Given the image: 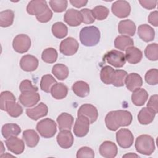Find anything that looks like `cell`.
<instances>
[{"mask_svg": "<svg viewBox=\"0 0 158 158\" xmlns=\"http://www.w3.org/2000/svg\"><path fill=\"white\" fill-rule=\"evenodd\" d=\"M133 117L130 112L125 110L110 111L105 117L107 128L111 131H116L120 127H127L131 124Z\"/></svg>", "mask_w": 158, "mask_h": 158, "instance_id": "1", "label": "cell"}, {"mask_svg": "<svg viewBox=\"0 0 158 158\" xmlns=\"http://www.w3.org/2000/svg\"><path fill=\"white\" fill-rule=\"evenodd\" d=\"M100 31L96 27L89 26L83 27L80 32V40L85 46H94L100 40Z\"/></svg>", "mask_w": 158, "mask_h": 158, "instance_id": "2", "label": "cell"}, {"mask_svg": "<svg viewBox=\"0 0 158 158\" xmlns=\"http://www.w3.org/2000/svg\"><path fill=\"white\" fill-rule=\"evenodd\" d=\"M135 146L138 153L149 156L155 150L154 138L148 135H141L136 138Z\"/></svg>", "mask_w": 158, "mask_h": 158, "instance_id": "3", "label": "cell"}, {"mask_svg": "<svg viewBox=\"0 0 158 158\" xmlns=\"http://www.w3.org/2000/svg\"><path fill=\"white\" fill-rule=\"evenodd\" d=\"M36 128L42 137L50 138L53 137L57 132V124L54 120L46 118L38 122Z\"/></svg>", "mask_w": 158, "mask_h": 158, "instance_id": "4", "label": "cell"}, {"mask_svg": "<svg viewBox=\"0 0 158 158\" xmlns=\"http://www.w3.org/2000/svg\"><path fill=\"white\" fill-rule=\"evenodd\" d=\"M103 60L116 68L122 67L126 62L125 54L114 49L106 53L103 57Z\"/></svg>", "mask_w": 158, "mask_h": 158, "instance_id": "5", "label": "cell"}, {"mask_svg": "<svg viewBox=\"0 0 158 158\" xmlns=\"http://www.w3.org/2000/svg\"><path fill=\"white\" fill-rule=\"evenodd\" d=\"M31 44L30 37L25 34L17 35L12 41V46L14 51L20 54L27 52L31 46Z\"/></svg>", "mask_w": 158, "mask_h": 158, "instance_id": "6", "label": "cell"}, {"mask_svg": "<svg viewBox=\"0 0 158 158\" xmlns=\"http://www.w3.org/2000/svg\"><path fill=\"white\" fill-rule=\"evenodd\" d=\"M90 122L84 115H78L75 120L73 133L77 137H84L89 132Z\"/></svg>", "mask_w": 158, "mask_h": 158, "instance_id": "7", "label": "cell"}, {"mask_svg": "<svg viewBox=\"0 0 158 158\" xmlns=\"http://www.w3.org/2000/svg\"><path fill=\"white\" fill-rule=\"evenodd\" d=\"M116 140L120 147L128 148L133 144L134 136L130 130L121 128L116 133Z\"/></svg>", "mask_w": 158, "mask_h": 158, "instance_id": "8", "label": "cell"}, {"mask_svg": "<svg viewBox=\"0 0 158 158\" xmlns=\"http://www.w3.org/2000/svg\"><path fill=\"white\" fill-rule=\"evenodd\" d=\"M79 44L78 41L72 37H68L62 40L60 44V52L67 56L74 55L78 51Z\"/></svg>", "mask_w": 158, "mask_h": 158, "instance_id": "9", "label": "cell"}, {"mask_svg": "<svg viewBox=\"0 0 158 158\" xmlns=\"http://www.w3.org/2000/svg\"><path fill=\"white\" fill-rule=\"evenodd\" d=\"M112 12L118 18H125L128 17L131 12V7L128 2L125 0L115 1L111 7Z\"/></svg>", "mask_w": 158, "mask_h": 158, "instance_id": "10", "label": "cell"}, {"mask_svg": "<svg viewBox=\"0 0 158 158\" xmlns=\"http://www.w3.org/2000/svg\"><path fill=\"white\" fill-rule=\"evenodd\" d=\"M48 7L46 1L32 0L27 6V12L30 15L38 16L43 14Z\"/></svg>", "mask_w": 158, "mask_h": 158, "instance_id": "11", "label": "cell"}, {"mask_svg": "<svg viewBox=\"0 0 158 158\" xmlns=\"http://www.w3.org/2000/svg\"><path fill=\"white\" fill-rule=\"evenodd\" d=\"M20 102L25 107H31L36 105L40 100L39 93L35 91L21 93L19 97Z\"/></svg>", "mask_w": 158, "mask_h": 158, "instance_id": "12", "label": "cell"}, {"mask_svg": "<svg viewBox=\"0 0 158 158\" xmlns=\"http://www.w3.org/2000/svg\"><path fill=\"white\" fill-rule=\"evenodd\" d=\"M78 116L84 115L86 117L90 123H93L96 121L98 117V112L95 106L90 104H84L81 105L78 110Z\"/></svg>", "mask_w": 158, "mask_h": 158, "instance_id": "13", "label": "cell"}, {"mask_svg": "<svg viewBox=\"0 0 158 158\" xmlns=\"http://www.w3.org/2000/svg\"><path fill=\"white\" fill-rule=\"evenodd\" d=\"M5 144L8 150L15 154H20L25 149V143L23 141L17 136L7 138L5 141Z\"/></svg>", "mask_w": 158, "mask_h": 158, "instance_id": "14", "label": "cell"}, {"mask_svg": "<svg viewBox=\"0 0 158 158\" xmlns=\"http://www.w3.org/2000/svg\"><path fill=\"white\" fill-rule=\"evenodd\" d=\"M64 20L71 27H77L83 22V17L80 12L74 9H69L66 11Z\"/></svg>", "mask_w": 158, "mask_h": 158, "instance_id": "15", "label": "cell"}, {"mask_svg": "<svg viewBox=\"0 0 158 158\" xmlns=\"http://www.w3.org/2000/svg\"><path fill=\"white\" fill-rule=\"evenodd\" d=\"M48 113V106L43 102H40L33 108L27 109L26 114L28 117L33 120H37L46 116Z\"/></svg>", "mask_w": 158, "mask_h": 158, "instance_id": "16", "label": "cell"}, {"mask_svg": "<svg viewBox=\"0 0 158 158\" xmlns=\"http://www.w3.org/2000/svg\"><path fill=\"white\" fill-rule=\"evenodd\" d=\"M99 152L105 158H114L117 154L118 148L114 142L105 141L100 145Z\"/></svg>", "mask_w": 158, "mask_h": 158, "instance_id": "17", "label": "cell"}, {"mask_svg": "<svg viewBox=\"0 0 158 158\" xmlns=\"http://www.w3.org/2000/svg\"><path fill=\"white\" fill-rule=\"evenodd\" d=\"M38 60L34 56L27 54L20 59V68L25 72L35 71L38 67Z\"/></svg>", "mask_w": 158, "mask_h": 158, "instance_id": "18", "label": "cell"}, {"mask_svg": "<svg viewBox=\"0 0 158 158\" xmlns=\"http://www.w3.org/2000/svg\"><path fill=\"white\" fill-rule=\"evenodd\" d=\"M57 142L59 146L64 149L70 148L73 144V136L70 130H60L57 136Z\"/></svg>", "mask_w": 158, "mask_h": 158, "instance_id": "19", "label": "cell"}, {"mask_svg": "<svg viewBox=\"0 0 158 158\" xmlns=\"http://www.w3.org/2000/svg\"><path fill=\"white\" fill-rule=\"evenodd\" d=\"M136 29L135 23L131 20H123L118 23V33L122 35L133 36L135 34Z\"/></svg>", "mask_w": 158, "mask_h": 158, "instance_id": "20", "label": "cell"}, {"mask_svg": "<svg viewBox=\"0 0 158 158\" xmlns=\"http://www.w3.org/2000/svg\"><path fill=\"white\" fill-rule=\"evenodd\" d=\"M125 85L129 91L133 92L135 89L141 87L143 85V79L139 74L131 73L127 75Z\"/></svg>", "mask_w": 158, "mask_h": 158, "instance_id": "21", "label": "cell"}, {"mask_svg": "<svg viewBox=\"0 0 158 158\" xmlns=\"http://www.w3.org/2000/svg\"><path fill=\"white\" fill-rule=\"evenodd\" d=\"M125 51V60L130 64H138L143 58V52L138 48L131 46L128 48Z\"/></svg>", "mask_w": 158, "mask_h": 158, "instance_id": "22", "label": "cell"}, {"mask_svg": "<svg viewBox=\"0 0 158 158\" xmlns=\"http://www.w3.org/2000/svg\"><path fill=\"white\" fill-rule=\"evenodd\" d=\"M138 35L145 42H149L154 39L155 31L153 28L148 24H142L138 27Z\"/></svg>", "mask_w": 158, "mask_h": 158, "instance_id": "23", "label": "cell"}, {"mask_svg": "<svg viewBox=\"0 0 158 158\" xmlns=\"http://www.w3.org/2000/svg\"><path fill=\"white\" fill-rule=\"evenodd\" d=\"M73 121L74 118L73 116L66 112L60 114L57 118V122L60 130H70L73 123Z\"/></svg>", "mask_w": 158, "mask_h": 158, "instance_id": "24", "label": "cell"}, {"mask_svg": "<svg viewBox=\"0 0 158 158\" xmlns=\"http://www.w3.org/2000/svg\"><path fill=\"white\" fill-rule=\"evenodd\" d=\"M156 114L149 107H143L138 114V122L141 125H148L154 120Z\"/></svg>", "mask_w": 158, "mask_h": 158, "instance_id": "25", "label": "cell"}, {"mask_svg": "<svg viewBox=\"0 0 158 158\" xmlns=\"http://www.w3.org/2000/svg\"><path fill=\"white\" fill-rule=\"evenodd\" d=\"M148 99V93L144 88H138L133 91L131 101L136 106H143Z\"/></svg>", "mask_w": 158, "mask_h": 158, "instance_id": "26", "label": "cell"}, {"mask_svg": "<svg viewBox=\"0 0 158 158\" xmlns=\"http://www.w3.org/2000/svg\"><path fill=\"white\" fill-rule=\"evenodd\" d=\"M21 132L20 127L16 123H10L4 124L1 128V133L4 138L17 136Z\"/></svg>", "mask_w": 158, "mask_h": 158, "instance_id": "27", "label": "cell"}, {"mask_svg": "<svg viewBox=\"0 0 158 158\" xmlns=\"http://www.w3.org/2000/svg\"><path fill=\"white\" fill-rule=\"evenodd\" d=\"M22 138L27 146L30 148L35 147L40 141L39 135L32 129L25 130L22 133Z\"/></svg>", "mask_w": 158, "mask_h": 158, "instance_id": "28", "label": "cell"}, {"mask_svg": "<svg viewBox=\"0 0 158 158\" xmlns=\"http://www.w3.org/2000/svg\"><path fill=\"white\" fill-rule=\"evenodd\" d=\"M73 92L80 98L87 96L90 91L89 85L84 81H77L72 86Z\"/></svg>", "mask_w": 158, "mask_h": 158, "instance_id": "29", "label": "cell"}, {"mask_svg": "<svg viewBox=\"0 0 158 158\" xmlns=\"http://www.w3.org/2000/svg\"><path fill=\"white\" fill-rule=\"evenodd\" d=\"M52 96L56 99H62L68 93V88L62 83H56L50 91Z\"/></svg>", "mask_w": 158, "mask_h": 158, "instance_id": "30", "label": "cell"}, {"mask_svg": "<svg viewBox=\"0 0 158 158\" xmlns=\"http://www.w3.org/2000/svg\"><path fill=\"white\" fill-rule=\"evenodd\" d=\"M133 40L128 36H118L114 41V46L115 48L121 51H126L128 48L133 46Z\"/></svg>", "mask_w": 158, "mask_h": 158, "instance_id": "31", "label": "cell"}, {"mask_svg": "<svg viewBox=\"0 0 158 158\" xmlns=\"http://www.w3.org/2000/svg\"><path fill=\"white\" fill-rule=\"evenodd\" d=\"M115 74V70L110 66L106 65L103 67L100 72L101 80L106 85L112 83Z\"/></svg>", "mask_w": 158, "mask_h": 158, "instance_id": "32", "label": "cell"}, {"mask_svg": "<svg viewBox=\"0 0 158 158\" xmlns=\"http://www.w3.org/2000/svg\"><path fill=\"white\" fill-rule=\"evenodd\" d=\"M7 114L12 117H18L23 112L22 106L14 101H8L6 104V110Z\"/></svg>", "mask_w": 158, "mask_h": 158, "instance_id": "33", "label": "cell"}, {"mask_svg": "<svg viewBox=\"0 0 158 158\" xmlns=\"http://www.w3.org/2000/svg\"><path fill=\"white\" fill-rule=\"evenodd\" d=\"M52 73L59 80L66 79L69 73L68 67L62 64H55L52 69Z\"/></svg>", "mask_w": 158, "mask_h": 158, "instance_id": "34", "label": "cell"}, {"mask_svg": "<svg viewBox=\"0 0 158 158\" xmlns=\"http://www.w3.org/2000/svg\"><path fill=\"white\" fill-rule=\"evenodd\" d=\"M14 19V13L12 10L7 9L0 12V26L8 27L12 25Z\"/></svg>", "mask_w": 158, "mask_h": 158, "instance_id": "35", "label": "cell"}, {"mask_svg": "<svg viewBox=\"0 0 158 158\" xmlns=\"http://www.w3.org/2000/svg\"><path fill=\"white\" fill-rule=\"evenodd\" d=\"M52 33L53 35L59 39H62L67 35V27L62 22H57L54 23L52 26Z\"/></svg>", "mask_w": 158, "mask_h": 158, "instance_id": "36", "label": "cell"}, {"mask_svg": "<svg viewBox=\"0 0 158 158\" xmlns=\"http://www.w3.org/2000/svg\"><path fill=\"white\" fill-rule=\"evenodd\" d=\"M57 83L55 78L50 74H46L42 77L40 81V88L46 93H49L52 86Z\"/></svg>", "mask_w": 158, "mask_h": 158, "instance_id": "37", "label": "cell"}, {"mask_svg": "<svg viewBox=\"0 0 158 158\" xmlns=\"http://www.w3.org/2000/svg\"><path fill=\"white\" fill-rule=\"evenodd\" d=\"M58 54L57 51L53 48H48L45 49L41 54L42 60L48 64L54 63L57 59Z\"/></svg>", "mask_w": 158, "mask_h": 158, "instance_id": "38", "label": "cell"}, {"mask_svg": "<svg viewBox=\"0 0 158 158\" xmlns=\"http://www.w3.org/2000/svg\"><path fill=\"white\" fill-rule=\"evenodd\" d=\"M128 73L123 70H115V74L112 85L116 87H121L125 85Z\"/></svg>", "mask_w": 158, "mask_h": 158, "instance_id": "39", "label": "cell"}, {"mask_svg": "<svg viewBox=\"0 0 158 158\" xmlns=\"http://www.w3.org/2000/svg\"><path fill=\"white\" fill-rule=\"evenodd\" d=\"M144 54L147 59L151 61H156L158 59V45L154 43L148 44L145 50Z\"/></svg>", "mask_w": 158, "mask_h": 158, "instance_id": "40", "label": "cell"}, {"mask_svg": "<svg viewBox=\"0 0 158 158\" xmlns=\"http://www.w3.org/2000/svg\"><path fill=\"white\" fill-rule=\"evenodd\" d=\"M91 10L94 19L98 20L106 19L109 13V9L107 7L101 5L94 7Z\"/></svg>", "mask_w": 158, "mask_h": 158, "instance_id": "41", "label": "cell"}, {"mask_svg": "<svg viewBox=\"0 0 158 158\" xmlns=\"http://www.w3.org/2000/svg\"><path fill=\"white\" fill-rule=\"evenodd\" d=\"M49 3L54 12L60 13L66 10L68 1L66 0H51Z\"/></svg>", "mask_w": 158, "mask_h": 158, "instance_id": "42", "label": "cell"}, {"mask_svg": "<svg viewBox=\"0 0 158 158\" xmlns=\"http://www.w3.org/2000/svg\"><path fill=\"white\" fill-rule=\"evenodd\" d=\"M16 101V98L14 94L9 91H4L1 92L0 97V107L2 110H6V104L8 101Z\"/></svg>", "mask_w": 158, "mask_h": 158, "instance_id": "43", "label": "cell"}, {"mask_svg": "<svg viewBox=\"0 0 158 158\" xmlns=\"http://www.w3.org/2000/svg\"><path fill=\"white\" fill-rule=\"evenodd\" d=\"M145 81L150 85H156L158 83V70L156 69H151L145 74Z\"/></svg>", "mask_w": 158, "mask_h": 158, "instance_id": "44", "label": "cell"}, {"mask_svg": "<svg viewBox=\"0 0 158 158\" xmlns=\"http://www.w3.org/2000/svg\"><path fill=\"white\" fill-rule=\"evenodd\" d=\"M19 90L21 93L23 92H28V91H35L37 92L38 89V87L34 86L31 81L29 80H23L19 86Z\"/></svg>", "mask_w": 158, "mask_h": 158, "instance_id": "45", "label": "cell"}, {"mask_svg": "<svg viewBox=\"0 0 158 158\" xmlns=\"http://www.w3.org/2000/svg\"><path fill=\"white\" fill-rule=\"evenodd\" d=\"M80 12L82 15L83 22L84 23L91 24L94 22L95 19L93 15V12L91 9L87 8L82 9Z\"/></svg>", "mask_w": 158, "mask_h": 158, "instance_id": "46", "label": "cell"}, {"mask_svg": "<svg viewBox=\"0 0 158 158\" xmlns=\"http://www.w3.org/2000/svg\"><path fill=\"white\" fill-rule=\"evenodd\" d=\"M77 158L81 157H94V151L87 146H83L80 148L76 154Z\"/></svg>", "mask_w": 158, "mask_h": 158, "instance_id": "47", "label": "cell"}, {"mask_svg": "<svg viewBox=\"0 0 158 158\" xmlns=\"http://www.w3.org/2000/svg\"><path fill=\"white\" fill-rule=\"evenodd\" d=\"M52 10L48 7L47 10L41 15L36 16L37 20L41 23H46L51 20V18L52 17Z\"/></svg>", "mask_w": 158, "mask_h": 158, "instance_id": "48", "label": "cell"}, {"mask_svg": "<svg viewBox=\"0 0 158 158\" xmlns=\"http://www.w3.org/2000/svg\"><path fill=\"white\" fill-rule=\"evenodd\" d=\"M157 99L158 96L157 94H154L151 96L149 98L148 103H147V107L152 110L156 114L157 113L158 110V106H157Z\"/></svg>", "mask_w": 158, "mask_h": 158, "instance_id": "49", "label": "cell"}, {"mask_svg": "<svg viewBox=\"0 0 158 158\" xmlns=\"http://www.w3.org/2000/svg\"><path fill=\"white\" fill-rule=\"evenodd\" d=\"M139 4L141 6L146 9L151 10L153 9L156 7L157 1H139Z\"/></svg>", "mask_w": 158, "mask_h": 158, "instance_id": "50", "label": "cell"}, {"mask_svg": "<svg viewBox=\"0 0 158 158\" xmlns=\"http://www.w3.org/2000/svg\"><path fill=\"white\" fill-rule=\"evenodd\" d=\"M149 23L154 27L158 26V12L157 10L151 12L148 18Z\"/></svg>", "mask_w": 158, "mask_h": 158, "instance_id": "51", "label": "cell"}, {"mask_svg": "<svg viewBox=\"0 0 158 158\" xmlns=\"http://www.w3.org/2000/svg\"><path fill=\"white\" fill-rule=\"evenodd\" d=\"M70 4L77 7V8H80L81 7H83L86 5L88 3V1H84V0H70Z\"/></svg>", "mask_w": 158, "mask_h": 158, "instance_id": "52", "label": "cell"}, {"mask_svg": "<svg viewBox=\"0 0 158 158\" xmlns=\"http://www.w3.org/2000/svg\"><path fill=\"white\" fill-rule=\"evenodd\" d=\"M139 157V156L136 154L130 152L128 154H126L123 156V157Z\"/></svg>", "mask_w": 158, "mask_h": 158, "instance_id": "53", "label": "cell"}]
</instances>
